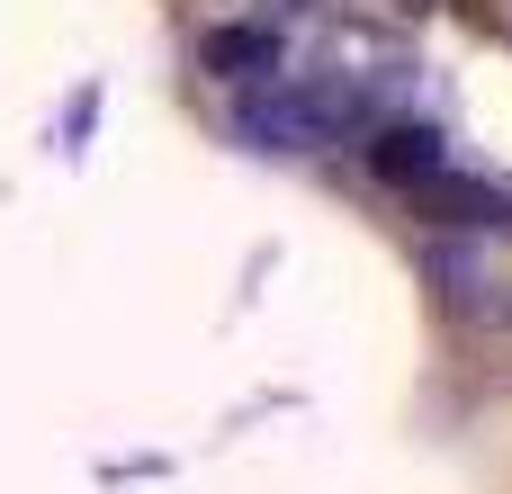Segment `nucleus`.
Returning a JSON list of instances; mask_svg holds the SVG:
<instances>
[{"label":"nucleus","instance_id":"20e7f679","mask_svg":"<svg viewBox=\"0 0 512 494\" xmlns=\"http://www.w3.org/2000/svg\"><path fill=\"white\" fill-rule=\"evenodd\" d=\"M504 324H512V306H504Z\"/></svg>","mask_w":512,"mask_h":494},{"label":"nucleus","instance_id":"f03ea898","mask_svg":"<svg viewBox=\"0 0 512 494\" xmlns=\"http://www.w3.org/2000/svg\"><path fill=\"white\" fill-rule=\"evenodd\" d=\"M369 171L396 180V189H432V180L450 171V153H441L432 126H378V135H369Z\"/></svg>","mask_w":512,"mask_h":494},{"label":"nucleus","instance_id":"f257e3e1","mask_svg":"<svg viewBox=\"0 0 512 494\" xmlns=\"http://www.w3.org/2000/svg\"><path fill=\"white\" fill-rule=\"evenodd\" d=\"M360 126H369V99L351 81H279L270 72L261 90H243V135L270 153H324Z\"/></svg>","mask_w":512,"mask_h":494},{"label":"nucleus","instance_id":"7ed1b4c3","mask_svg":"<svg viewBox=\"0 0 512 494\" xmlns=\"http://www.w3.org/2000/svg\"><path fill=\"white\" fill-rule=\"evenodd\" d=\"M198 63H207L216 81H234V90H261V81L279 72V36H270V27H207Z\"/></svg>","mask_w":512,"mask_h":494}]
</instances>
